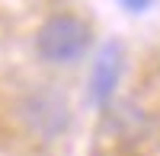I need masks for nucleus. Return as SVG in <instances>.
Returning <instances> with one entry per match:
<instances>
[{
    "label": "nucleus",
    "mask_w": 160,
    "mask_h": 156,
    "mask_svg": "<svg viewBox=\"0 0 160 156\" xmlns=\"http://www.w3.org/2000/svg\"><path fill=\"white\" fill-rule=\"evenodd\" d=\"M93 29L71 13L48 16L35 32V54L45 64H74L90 51Z\"/></svg>",
    "instance_id": "f257e3e1"
},
{
    "label": "nucleus",
    "mask_w": 160,
    "mask_h": 156,
    "mask_svg": "<svg viewBox=\"0 0 160 156\" xmlns=\"http://www.w3.org/2000/svg\"><path fill=\"white\" fill-rule=\"evenodd\" d=\"M19 118L32 134L42 140H55L71 127V105L68 96L55 86H35L19 102Z\"/></svg>",
    "instance_id": "f03ea898"
},
{
    "label": "nucleus",
    "mask_w": 160,
    "mask_h": 156,
    "mask_svg": "<svg viewBox=\"0 0 160 156\" xmlns=\"http://www.w3.org/2000/svg\"><path fill=\"white\" fill-rule=\"evenodd\" d=\"M118 3H122L128 13H144V10L154 3V0H118Z\"/></svg>",
    "instance_id": "20e7f679"
},
{
    "label": "nucleus",
    "mask_w": 160,
    "mask_h": 156,
    "mask_svg": "<svg viewBox=\"0 0 160 156\" xmlns=\"http://www.w3.org/2000/svg\"><path fill=\"white\" fill-rule=\"evenodd\" d=\"M122 70H125V51L122 45L109 38V42H102V48L96 51V61H93L90 67V105L93 108H109V102L118 89V80H122Z\"/></svg>",
    "instance_id": "7ed1b4c3"
}]
</instances>
